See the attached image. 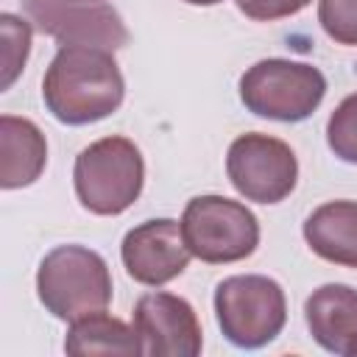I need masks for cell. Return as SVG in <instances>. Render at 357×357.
<instances>
[{
  "label": "cell",
  "instance_id": "cell-1",
  "mask_svg": "<svg viewBox=\"0 0 357 357\" xmlns=\"http://www.w3.org/2000/svg\"><path fill=\"white\" fill-rule=\"evenodd\" d=\"M126 81L112 50L98 45H59L42 78V100L64 126H89L120 109Z\"/></svg>",
  "mask_w": 357,
  "mask_h": 357
},
{
  "label": "cell",
  "instance_id": "cell-2",
  "mask_svg": "<svg viewBox=\"0 0 357 357\" xmlns=\"http://www.w3.org/2000/svg\"><path fill=\"white\" fill-rule=\"evenodd\" d=\"M36 296L59 321H78L100 312L112 301V273L106 259L86 245H56L36 271Z\"/></svg>",
  "mask_w": 357,
  "mask_h": 357
},
{
  "label": "cell",
  "instance_id": "cell-3",
  "mask_svg": "<svg viewBox=\"0 0 357 357\" xmlns=\"http://www.w3.org/2000/svg\"><path fill=\"white\" fill-rule=\"evenodd\" d=\"M73 184L81 206L92 215H120L142 192L145 162L126 137H103L75 156Z\"/></svg>",
  "mask_w": 357,
  "mask_h": 357
},
{
  "label": "cell",
  "instance_id": "cell-4",
  "mask_svg": "<svg viewBox=\"0 0 357 357\" xmlns=\"http://www.w3.org/2000/svg\"><path fill=\"white\" fill-rule=\"evenodd\" d=\"M215 318L223 337L237 349H262L284 329L287 298L271 276H229L215 287Z\"/></svg>",
  "mask_w": 357,
  "mask_h": 357
},
{
  "label": "cell",
  "instance_id": "cell-5",
  "mask_svg": "<svg viewBox=\"0 0 357 357\" xmlns=\"http://www.w3.org/2000/svg\"><path fill=\"white\" fill-rule=\"evenodd\" d=\"M326 95V78L318 67L293 59H262L240 78V100L257 117L279 123L307 120Z\"/></svg>",
  "mask_w": 357,
  "mask_h": 357
},
{
  "label": "cell",
  "instance_id": "cell-6",
  "mask_svg": "<svg viewBox=\"0 0 357 357\" xmlns=\"http://www.w3.org/2000/svg\"><path fill=\"white\" fill-rule=\"evenodd\" d=\"M181 234L192 257L209 265L240 262L259 245L257 215L226 195H195L181 212Z\"/></svg>",
  "mask_w": 357,
  "mask_h": 357
},
{
  "label": "cell",
  "instance_id": "cell-7",
  "mask_svg": "<svg viewBox=\"0 0 357 357\" xmlns=\"http://www.w3.org/2000/svg\"><path fill=\"white\" fill-rule=\"evenodd\" d=\"M226 176L231 187L254 204L284 201L298 181V159L293 148L271 134H240L226 153Z\"/></svg>",
  "mask_w": 357,
  "mask_h": 357
},
{
  "label": "cell",
  "instance_id": "cell-8",
  "mask_svg": "<svg viewBox=\"0 0 357 357\" xmlns=\"http://www.w3.org/2000/svg\"><path fill=\"white\" fill-rule=\"evenodd\" d=\"M134 332L148 357H195L204 337L192 304L173 293H145L134 304Z\"/></svg>",
  "mask_w": 357,
  "mask_h": 357
},
{
  "label": "cell",
  "instance_id": "cell-9",
  "mask_svg": "<svg viewBox=\"0 0 357 357\" xmlns=\"http://www.w3.org/2000/svg\"><path fill=\"white\" fill-rule=\"evenodd\" d=\"M36 28L53 36L59 45H98L117 50L128 42V31L120 14L103 3L75 0H22Z\"/></svg>",
  "mask_w": 357,
  "mask_h": 357
},
{
  "label": "cell",
  "instance_id": "cell-10",
  "mask_svg": "<svg viewBox=\"0 0 357 357\" xmlns=\"http://www.w3.org/2000/svg\"><path fill=\"white\" fill-rule=\"evenodd\" d=\"M190 248L181 234V223L173 218H153L126 231L120 243V259L126 273L148 287L173 282L190 265Z\"/></svg>",
  "mask_w": 357,
  "mask_h": 357
},
{
  "label": "cell",
  "instance_id": "cell-11",
  "mask_svg": "<svg viewBox=\"0 0 357 357\" xmlns=\"http://www.w3.org/2000/svg\"><path fill=\"white\" fill-rule=\"evenodd\" d=\"M312 340L340 357H357V290L340 282L321 284L304 301Z\"/></svg>",
  "mask_w": 357,
  "mask_h": 357
},
{
  "label": "cell",
  "instance_id": "cell-12",
  "mask_svg": "<svg viewBox=\"0 0 357 357\" xmlns=\"http://www.w3.org/2000/svg\"><path fill=\"white\" fill-rule=\"evenodd\" d=\"M47 165V142L36 123L14 114L0 117V187L33 184Z\"/></svg>",
  "mask_w": 357,
  "mask_h": 357
},
{
  "label": "cell",
  "instance_id": "cell-13",
  "mask_svg": "<svg viewBox=\"0 0 357 357\" xmlns=\"http://www.w3.org/2000/svg\"><path fill=\"white\" fill-rule=\"evenodd\" d=\"M304 240L326 262L357 268V201H326L304 220Z\"/></svg>",
  "mask_w": 357,
  "mask_h": 357
},
{
  "label": "cell",
  "instance_id": "cell-14",
  "mask_svg": "<svg viewBox=\"0 0 357 357\" xmlns=\"http://www.w3.org/2000/svg\"><path fill=\"white\" fill-rule=\"evenodd\" d=\"M64 351L78 354V357L84 354H142L137 332L126 321L109 315L106 310L73 321L64 337Z\"/></svg>",
  "mask_w": 357,
  "mask_h": 357
},
{
  "label": "cell",
  "instance_id": "cell-15",
  "mask_svg": "<svg viewBox=\"0 0 357 357\" xmlns=\"http://www.w3.org/2000/svg\"><path fill=\"white\" fill-rule=\"evenodd\" d=\"M0 33H3V81H0V89H8L28 61L31 25L22 17L6 11V14H0Z\"/></svg>",
  "mask_w": 357,
  "mask_h": 357
},
{
  "label": "cell",
  "instance_id": "cell-16",
  "mask_svg": "<svg viewBox=\"0 0 357 357\" xmlns=\"http://www.w3.org/2000/svg\"><path fill=\"white\" fill-rule=\"evenodd\" d=\"M326 142L340 162L357 165V92L343 98L329 114Z\"/></svg>",
  "mask_w": 357,
  "mask_h": 357
},
{
  "label": "cell",
  "instance_id": "cell-17",
  "mask_svg": "<svg viewBox=\"0 0 357 357\" xmlns=\"http://www.w3.org/2000/svg\"><path fill=\"white\" fill-rule=\"evenodd\" d=\"M318 22L337 45H357V0H318Z\"/></svg>",
  "mask_w": 357,
  "mask_h": 357
},
{
  "label": "cell",
  "instance_id": "cell-18",
  "mask_svg": "<svg viewBox=\"0 0 357 357\" xmlns=\"http://www.w3.org/2000/svg\"><path fill=\"white\" fill-rule=\"evenodd\" d=\"M237 8L257 22H273L282 17H293L298 11H304L312 0H234Z\"/></svg>",
  "mask_w": 357,
  "mask_h": 357
},
{
  "label": "cell",
  "instance_id": "cell-19",
  "mask_svg": "<svg viewBox=\"0 0 357 357\" xmlns=\"http://www.w3.org/2000/svg\"><path fill=\"white\" fill-rule=\"evenodd\" d=\"M184 3H190V6H218L220 0H184Z\"/></svg>",
  "mask_w": 357,
  "mask_h": 357
},
{
  "label": "cell",
  "instance_id": "cell-20",
  "mask_svg": "<svg viewBox=\"0 0 357 357\" xmlns=\"http://www.w3.org/2000/svg\"><path fill=\"white\" fill-rule=\"evenodd\" d=\"M75 3H103V0H75Z\"/></svg>",
  "mask_w": 357,
  "mask_h": 357
}]
</instances>
